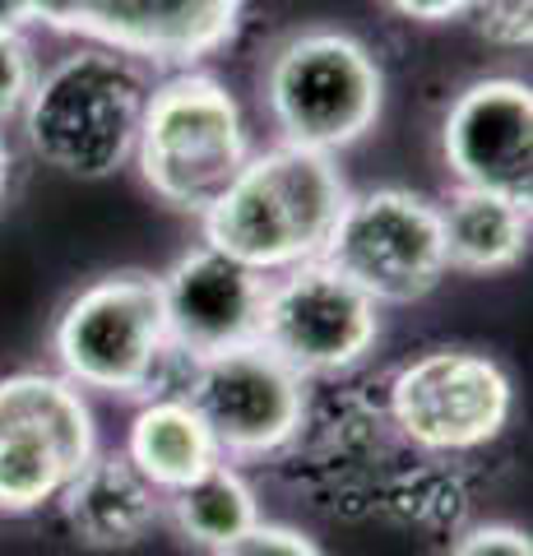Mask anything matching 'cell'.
Here are the masks:
<instances>
[{
	"mask_svg": "<svg viewBox=\"0 0 533 556\" xmlns=\"http://www.w3.org/2000/svg\"><path fill=\"white\" fill-rule=\"evenodd\" d=\"M348 195L353 190L334 153L274 144L265 153H251L228 190L200 214L204 247L261 274L297 269L325 255Z\"/></svg>",
	"mask_w": 533,
	"mask_h": 556,
	"instance_id": "1",
	"label": "cell"
},
{
	"mask_svg": "<svg viewBox=\"0 0 533 556\" xmlns=\"http://www.w3.org/2000/svg\"><path fill=\"white\" fill-rule=\"evenodd\" d=\"M144 98V75L130 56H116L107 47H79L33 84L20 112L28 149L65 177L102 181L135 159Z\"/></svg>",
	"mask_w": 533,
	"mask_h": 556,
	"instance_id": "2",
	"label": "cell"
},
{
	"mask_svg": "<svg viewBox=\"0 0 533 556\" xmlns=\"http://www.w3.org/2000/svg\"><path fill=\"white\" fill-rule=\"evenodd\" d=\"M251 159L237 98L204 70H177L144 98L135 163L144 186L181 214H204Z\"/></svg>",
	"mask_w": 533,
	"mask_h": 556,
	"instance_id": "3",
	"label": "cell"
},
{
	"mask_svg": "<svg viewBox=\"0 0 533 556\" xmlns=\"http://www.w3.org/2000/svg\"><path fill=\"white\" fill-rule=\"evenodd\" d=\"M265 108L283 144L339 153L381 121L385 75L353 33H292L265 65Z\"/></svg>",
	"mask_w": 533,
	"mask_h": 556,
	"instance_id": "4",
	"label": "cell"
},
{
	"mask_svg": "<svg viewBox=\"0 0 533 556\" xmlns=\"http://www.w3.org/2000/svg\"><path fill=\"white\" fill-rule=\"evenodd\" d=\"M65 380L79 390L144 399L163 386L167 362L177 357L167 343L158 278L149 274H107L79 288L65 302L51 334Z\"/></svg>",
	"mask_w": 533,
	"mask_h": 556,
	"instance_id": "5",
	"label": "cell"
},
{
	"mask_svg": "<svg viewBox=\"0 0 533 556\" xmlns=\"http://www.w3.org/2000/svg\"><path fill=\"white\" fill-rule=\"evenodd\" d=\"M93 450V408L75 380L47 371L0 380V515H33L61 501Z\"/></svg>",
	"mask_w": 533,
	"mask_h": 556,
	"instance_id": "6",
	"label": "cell"
},
{
	"mask_svg": "<svg viewBox=\"0 0 533 556\" xmlns=\"http://www.w3.org/2000/svg\"><path fill=\"white\" fill-rule=\"evenodd\" d=\"M320 260L353 278L371 302H418L450 269L441 204L404 186H376L348 195Z\"/></svg>",
	"mask_w": 533,
	"mask_h": 556,
	"instance_id": "7",
	"label": "cell"
},
{
	"mask_svg": "<svg viewBox=\"0 0 533 556\" xmlns=\"http://www.w3.org/2000/svg\"><path fill=\"white\" fill-rule=\"evenodd\" d=\"M515 386L506 367L473 348H432L390 380V417L413 445L459 455L496 441L510 422Z\"/></svg>",
	"mask_w": 533,
	"mask_h": 556,
	"instance_id": "8",
	"label": "cell"
},
{
	"mask_svg": "<svg viewBox=\"0 0 533 556\" xmlns=\"http://www.w3.org/2000/svg\"><path fill=\"white\" fill-rule=\"evenodd\" d=\"M186 404L214 431L223 459H265L302 431L306 376H297L261 339L191 362Z\"/></svg>",
	"mask_w": 533,
	"mask_h": 556,
	"instance_id": "9",
	"label": "cell"
},
{
	"mask_svg": "<svg viewBox=\"0 0 533 556\" xmlns=\"http://www.w3.org/2000/svg\"><path fill=\"white\" fill-rule=\"evenodd\" d=\"M381 339V302L325 260L283 269L261 311V343L297 376H334L357 367Z\"/></svg>",
	"mask_w": 533,
	"mask_h": 556,
	"instance_id": "10",
	"label": "cell"
},
{
	"mask_svg": "<svg viewBox=\"0 0 533 556\" xmlns=\"http://www.w3.org/2000/svg\"><path fill=\"white\" fill-rule=\"evenodd\" d=\"M246 0H33V20L116 56L181 65L214 56L237 33Z\"/></svg>",
	"mask_w": 533,
	"mask_h": 556,
	"instance_id": "11",
	"label": "cell"
},
{
	"mask_svg": "<svg viewBox=\"0 0 533 556\" xmlns=\"http://www.w3.org/2000/svg\"><path fill=\"white\" fill-rule=\"evenodd\" d=\"M269 274L242 265L214 247H200L181 255L163 278V325L177 357H214L237 343L261 339V311H265Z\"/></svg>",
	"mask_w": 533,
	"mask_h": 556,
	"instance_id": "12",
	"label": "cell"
},
{
	"mask_svg": "<svg viewBox=\"0 0 533 556\" xmlns=\"http://www.w3.org/2000/svg\"><path fill=\"white\" fill-rule=\"evenodd\" d=\"M441 159L459 186L529 200L533 93L524 79H478L441 121Z\"/></svg>",
	"mask_w": 533,
	"mask_h": 556,
	"instance_id": "13",
	"label": "cell"
},
{
	"mask_svg": "<svg viewBox=\"0 0 533 556\" xmlns=\"http://www.w3.org/2000/svg\"><path fill=\"white\" fill-rule=\"evenodd\" d=\"M61 510H65V525L75 529L79 543L135 547L153 525H158L163 492L149 486L144 473L126 455H102V450H93V459L65 482Z\"/></svg>",
	"mask_w": 533,
	"mask_h": 556,
	"instance_id": "14",
	"label": "cell"
},
{
	"mask_svg": "<svg viewBox=\"0 0 533 556\" xmlns=\"http://www.w3.org/2000/svg\"><path fill=\"white\" fill-rule=\"evenodd\" d=\"M122 455L140 468L144 482L158 486L163 496L204 478L210 468L228 464L214 441V431L204 427V417L186 404V399H149V404L135 413Z\"/></svg>",
	"mask_w": 533,
	"mask_h": 556,
	"instance_id": "15",
	"label": "cell"
},
{
	"mask_svg": "<svg viewBox=\"0 0 533 556\" xmlns=\"http://www.w3.org/2000/svg\"><path fill=\"white\" fill-rule=\"evenodd\" d=\"M445 260L464 274H506L529 251V200L455 186L441 204Z\"/></svg>",
	"mask_w": 533,
	"mask_h": 556,
	"instance_id": "16",
	"label": "cell"
},
{
	"mask_svg": "<svg viewBox=\"0 0 533 556\" xmlns=\"http://www.w3.org/2000/svg\"><path fill=\"white\" fill-rule=\"evenodd\" d=\"M163 510L172 515V525L181 529V538H191V543L204 547V552L228 547L246 529L261 525V501H255V486L237 473L232 464H218L204 478L177 486V492H167Z\"/></svg>",
	"mask_w": 533,
	"mask_h": 556,
	"instance_id": "17",
	"label": "cell"
},
{
	"mask_svg": "<svg viewBox=\"0 0 533 556\" xmlns=\"http://www.w3.org/2000/svg\"><path fill=\"white\" fill-rule=\"evenodd\" d=\"M38 84V61L24 33H0V121L20 116Z\"/></svg>",
	"mask_w": 533,
	"mask_h": 556,
	"instance_id": "18",
	"label": "cell"
},
{
	"mask_svg": "<svg viewBox=\"0 0 533 556\" xmlns=\"http://www.w3.org/2000/svg\"><path fill=\"white\" fill-rule=\"evenodd\" d=\"M469 14H478V33L496 47L520 51L533 42V0H473Z\"/></svg>",
	"mask_w": 533,
	"mask_h": 556,
	"instance_id": "19",
	"label": "cell"
},
{
	"mask_svg": "<svg viewBox=\"0 0 533 556\" xmlns=\"http://www.w3.org/2000/svg\"><path fill=\"white\" fill-rule=\"evenodd\" d=\"M214 556H325L316 538H306L302 529L292 525H269V519H261L255 529H246L237 543L218 547Z\"/></svg>",
	"mask_w": 533,
	"mask_h": 556,
	"instance_id": "20",
	"label": "cell"
},
{
	"mask_svg": "<svg viewBox=\"0 0 533 556\" xmlns=\"http://www.w3.org/2000/svg\"><path fill=\"white\" fill-rule=\"evenodd\" d=\"M450 556H533V543L515 525H478L450 547Z\"/></svg>",
	"mask_w": 533,
	"mask_h": 556,
	"instance_id": "21",
	"label": "cell"
},
{
	"mask_svg": "<svg viewBox=\"0 0 533 556\" xmlns=\"http://www.w3.org/2000/svg\"><path fill=\"white\" fill-rule=\"evenodd\" d=\"M385 5L413 24H450L473 10V0H385Z\"/></svg>",
	"mask_w": 533,
	"mask_h": 556,
	"instance_id": "22",
	"label": "cell"
},
{
	"mask_svg": "<svg viewBox=\"0 0 533 556\" xmlns=\"http://www.w3.org/2000/svg\"><path fill=\"white\" fill-rule=\"evenodd\" d=\"M33 20V0H0V33H24Z\"/></svg>",
	"mask_w": 533,
	"mask_h": 556,
	"instance_id": "23",
	"label": "cell"
},
{
	"mask_svg": "<svg viewBox=\"0 0 533 556\" xmlns=\"http://www.w3.org/2000/svg\"><path fill=\"white\" fill-rule=\"evenodd\" d=\"M10 172H14V159H10L5 135H0V204H5V195H10Z\"/></svg>",
	"mask_w": 533,
	"mask_h": 556,
	"instance_id": "24",
	"label": "cell"
}]
</instances>
